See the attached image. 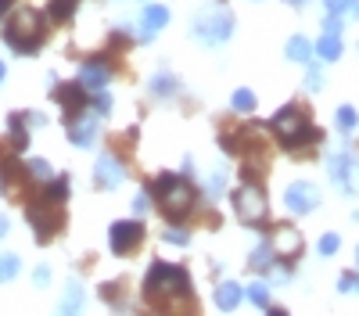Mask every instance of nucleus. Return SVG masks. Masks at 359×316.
I'll use <instances>...</instances> for the list:
<instances>
[{
    "label": "nucleus",
    "mask_w": 359,
    "mask_h": 316,
    "mask_svg": "<svg viewBox=\"0 0 359 316\" xmlns=\"http://www.w3.org/2000/svg\"><path fill=\"white\" fill-rule=\"evenodd\" d=\"M273 133L284 140V148H298V144H306V140H316V130L309 126V119H306V111L298 108V104H287V108H280L277 115H273Z\"/></svg>",
    "instance_id": "39448f33"
},
{
    "label": "nucleus",
    "mask_w": 359,
    "mask_h": 316,
    "mask_svg": "<svg viewBox=\"0 0 359 316\" xmlns=\"http://www.w3.org/2000/svg\"><path fill=\"white\" fill-rule=\"evenodd\" d=\"M355 123H359V119H355V108H352V104H341V108H338V130H341V133H352Z\"/></svg>",
    "instance_id": "b1692460"
},
{
    "label": "nucleus",
    "mask_w": 359,
    "mask_h": 316,
    "mask_svg": "<svg viewBox=\"0 0 359 316\" xmlns=\"http://www.w3.org/2000/svg\"><path fill=\"white\" fill-rule=\"evenodd\" d=\"M57 316H83V287L76 280H69L65 298H62V305H57Z\"/></svg>",
    "instance_id": "dca6fc26"
},
{
    "label": "nucleus",
    "mask_w": 359,
    "mask_h": 316,
    "mask_svg": "<svg viewBox=\"0 0 359 316\" xmlns=\"http://www.w3.org/2000/svg\"><path fill=\"white\" fill-rule=\"evenodd\" d=\"M233 108H237V111H252V108H255V94H252V90H237V94H233Z\"/></svg>",
    "instance_id": "cd10ccee"
},
{
    "label": "nucleus",
    "mask_w": 359,
    "mask_h": 316,
    "mask_svg": "<svg viewBox=\"0 0 359 316\" xmlns=\"http://www.w3.org/2000/svg\"><path fill=\"white\" fill-rule=\"evenodd\" d=\"M323 29H327V33H334V36H341V15H327Z\"/></svg>",
    "instance_id": "473e14b6"
},
{
    "label": "nucleus",
    "mask_w": 359,
    "mask_h": 316,
    "mask_svg": "<svg viewBox=\"0 0 359 316\" xmlns=\"http://www.w3.org/2000/svg\"><path fill=\"white\" fill-rule=\"evenodd\" d=\"M140 241H144V226H140L137 219L111 223V230H108V245H111L115 255H130V252H137Z\"/></svg>",
    "instance_id": "6e6552de"
},
{
    "label": "nucleus",
    "mask_w": 359,
    "mask_h": 316,
    "mask_svg": "<svg viewBox=\"0 0 359 316\" xmlns=\"http://www.w3.org/2000/svg\"><path fill=\"white\" fill-rule=\"evenodd\" d=\"M47 15H50L54 22H69V18L76 15V0H50Z\"/></svg>",
    "instance_id": "412c9836"
},
{
    "label": "nucleus",
    "mask_w": 359,
    "mask_h": 316,
    "mask_svg": "<svg viewBox=\"0 0 359 316\" xmlns=\"http://www.w3.org/2000/svg\"><path fill=\"white\" fill-rule=\"evenodd\" d=\"M151 90H155V94H158V97H169V94H172V90H176V79H172V76H165V72H162V76H155V79H151Z\"/></svg>",
    "instance_id": "a878e982"
},
{
    "label": "nucleus",
    "mask_w": 359,
    "mask_h": 316,
    "mask_svg": "<svg viewBox=\"0 0 359 316\" xmlns=\"http://www.w3.org/2000/svg\"><path fill=\"white\" fill-rule=\"evenodd\" d=\"M273 266V245H259L255 252H252V270H269Z\"/></svg>",
    "instance_id": "4be33fe9"
},
{
    "label": "nucleus",
    "mask_w": 359,
    "mask_h": 316,
    "mask_svg": "<svg viewBox=\"0 0 359 316\" xmlns=\"http://www.w3.org/2000/svg\"><path fill=\"white\" fill-rule=\"evenodd\" d=\"M155 198H158V205L165 212V219H184L191 209H194V187L184 180V177H172V172H162V177L151 184Z\"/></svg>",
    "instance_id": "20e7f679"
},
{
    "label": "nucleus",
    "mask_w": 359,
    "mask_h": 316,
    "mask_svg": "<svg viewBox=\"0 0 359 316\" xmlns=\"http://www.w3.org/2000/svg\"><path fill=\"white\" fill-rule=\"evenodd\" d=\"M273 255H284V259H298L302 255V234L291 226H280L273 234Z\"/></svg>",
    "instance_id": "f8f14e48"
},
{
    "label": "nucleus",
    "mask_w": 359,
    "mask_h": 316,
    "mask_svg": "<svg viewBox=\"0 0 359 316\" xmlns=\"http://www.w3.org/2000/svg\"><path fill=\"white\" fill-rule=\"evenodd\" d=\"M165 241H172V245H187V234H184V230H165Z\"/></svg>",
    "instance_id": "f704fd0d"
},
{
    "label": "nucleus",
    "mask_w": 359,
    "mask_h": 316,
    "mask_svg": "<svg viewBox=\"0 0 359 316\" xmlns=\"http://www.w3.org/2000/svg\"><path fill=\"white\" fill-rule=\"evenodd\" d=\"M144 295L147 302H172V298H191V277L187 270L169 266V263H155L144 277Z\"/></svg>",
    "instance_id": "f03ea898"
},
{
    "label": "nucleus",
    "mask_w": 359,
    "mask_h": 316,
    "mask_svg": "<svg viewBox=\"0 0 359 316\" xmlns=\"http://www.w3.org/2000/svg\"><path fill=\"white\" fill-rule=\"evenodd\" d=\"M54 97L62 101V108H65V119L72 123V119H79L83 108H86V86H83V83H62V86L54 90Z\"/></svg>",
    "instance_id": "9b49d317"
},
{
    "label": "nucleus",
    "mask_w": 359,
    "mask_h": 316,
    "mask_svg": "<svg viewBox=\"0 0 359 316\" xmlns=\"http://www.w3.org/2000/svg\"><path fill=\"white\" fill-rule=\"evenodd\" d=\"M94 133H97V119H90V115H79V119L69 123V140L76 148H90L94 144Z\"/></svg>",
    "instance_id": "ddd939ff"
},
{
    "label": "nucleus",
    "mask_w": 359,
    "mask_h": 316,
    "mask_svg": "<svg viewBox=\"0 0 359 316\" xmlns=\"http://www.w3.org/2000/svg\"><path fill=\"white\" fill-rule=\"evenodd\" d=\"M237 302H241V287H237L233 280H226V284H219V287H216V305H219L223 312L237 309Z\"/></svg>",
    "instance_id": "a211bd4d"
},
{
    "label": "nucleus",
    "mask_w": 359,
    "mask_h": 316,
    "mask_svg": "<svg viewBox=\"0 0 359 316\" xmlns=\"http://www.w3.org/2000/svg\"><path fill=\"white\" fill-rule=\"evenodd\" d=\"M233 209H237V216H241V223H262L266 219V194H262V187L259 184H245L241 191L233 194Z\"/></svg>",
    "instance_id": "0eeeda50"
},
{
    "label": "nucleus",
    "mask_w": 359,
    "mask_h": 316,
    "mask_svg": "<svg viewBox=\"0 0 359 316\" xmlns=\"http://www.w3.org/2000/svg\"><path fill=\"white\" fill-rule=\"evenodd\" d=\"M25 115H11V137H15V151H22L25 148V140H29V133H25Z\"/></svg>",
    "instance_id": "393cba45"
},
{
    "label": "nucleus",
    "mask_w": 359,
    "mask_h": 316,
    "mask_svg": "<svg viewBox=\"0 0 359 316\" xmlns=\"http://www.w3.org/2000/svg\"><path fill=\"white\" fill-rule=\"evenodd\" d=\"M18 270H22L18 255H0V280H15Z\"/></svg>",
    "instance_id": "5701e85b"
},
{
    "label": "nucleus",
    "mask_w": 359,
    "mask_h": 316,
    "mask_svg": "<svg viewBox=\"0 0 359 316\" xmlns=\"http://www.w3.org/2000/svg\"><path fill=\"white\" fill-rule=\"evenodd\" d=\"M33 280H36V284H47V280H50V270H43V266H40V270H36V277H33Z\"/></svg>",
    "instance_id": "58836bf2"
},
{
    "label": "nucleus",
    "mask_w": 359,
    "mask_h": 316,
    "mask_svg": "<svg viewBox=\"0 0 359 316\" xmlns=\"http://www.w3.org/2000/svg\"><path fill=\"white\" fill-rule=\"evenodd\" d=\"M230 33H233V15L226 8H205L194 18V36L201 43H223L230 40Z\"/></svg>",
    "instance_id": "423d86ee"
},
{
    "label": "nucleus",
    "mask_w": 359,
    "mask_h": 316,
    "mask_svg": "<svg viewBox=\"0 0 359 316\" xmlns=\"http://www.w3.org/2000/svg\"><path fill=\"white\" fill-rule=\"evenodd\" d=\"M284 205H287L294 216H306V212H313V209L320 205V191H316L313 184H291V187L284 191Z\"/></svg>",
    "instance_id": "9d476101"
},
{
    "label": "nucleus",
    "mask_w": 359,
    "mask_h": 316,
    "mask_svg": "<svg viewBox=\"0 0 359 316\" xmlns=\"http://www.w3.org/2000/svg\"><path fill=\"white\" fill-rule=\"evenodd\" d=\"M169 22V11L165 8H158V4H151L144 11V33H140V40H151L155 36V29H162Z\"/></svg>",
    "instance_id": "f3484780"
},
{
    "label": "nucleus",
    "mask_w": 359,
    "mask_h": 316,
    "mask_svg": "<svg viewBox=\"0 0 359 316\" xmlns=\"http://www.w3.org/2000/svg\"><path fill=\"white\" fill-rule=\"evenodd\" d=\"M11 4H15V0H0V18L8 15V8H11Z\"/></svg>",
    "instance_id": "ea45409f"
},
{
    "label": "nucleus",
    "mask_w": 359,
    "mask_h": 316,
    "mask_svg": "<svg viewBox=\"0 0 359 316\" xmlns=\"http://www.w3.org/2000/svg\"><path fill=\"white\" fill-rule=\"evenodd\" d=\"M320 83H323V76L313 69V72H309V79H306V86H309V90H320Z\"/></svg>",
    "instance_id": "c9c22d12"
},
{
    "label": "nucleus",
    "mask_w": 359,
    "mask_h": 316,
    "mask_svg": "<svg viewBox=\"0 0 359 316\" xmlns=\"http://www.w3.org/2000/svg\"><path fill=\"white\" fill-rule=\"evenodd\" d=\"M348 15H352V18H359V0H352V4H348Z\"/></svg>",
    "instance_id": "a19ab883"
},
{
    "label": "nucleus",
    "mask_w": 359,
    "mask_h": 316,
    "mask_svg": "<svg viewBox=\"0 0 359 316\" xmlns=\"http://www.w3.org/2000/svg\"><path fill=\"white\" fill-rule=\"evenodd\" d=\"M338 245H341V241H338V234H323V238H320V255H334V252H338Z\"/></svg>",
    "instance_id": "c756f323"
},
{
    "label": "nucleus",
    "mask_w": 359,
    "mask_h": 316,
    "mask_svg": "<svg viewBox=\"0 0 359 316\" xmlns=\"http://www.w3.org/2000/svg\"><path fill=\"white\" fill-rule=\"evenodd\" d=\"M65 194H69V184L65 177H57L50 180V187L29 201V223H33L36 230V241H50L57 230H62L65 223Z\"/></svg>",
    "instance_id": "f257e3e1"
},
{
    "label": "nucleus",
    "mask_w": 359,
    "mask_h": 316,
    "mask_svg": "<svg viewBox=\"0 0 359 316\" xmlns=\"http://www.w3.org/2000/svg\"><path fill=\"white\" fill-rule=\"evenodd\" d=\"M287 57H291V62H309V57H313V43L306 36H291L287 40Z\"/></svg>",
    "instance_id": "aec40b11"
},
{
    "label": "nucleus",
    "mask_w": 359,
    "mask_h": 316,
    "mask_svg": "<svg viewBox=\"0 0 359 316\" xmlns=\"http://www.w3.org/2000/svg\"><path fill=\"white\" fill-rule=\"evenodd\" d=\"M94 172H97V187H118L123 177H126L123 165H118V158H111V155H101Z\"/></svg>",
    "instance_id": "2eb2a0df"
},
{
    "label": "nucleus",
    "mask_w": 359,
    "mask_h": 316,
    "mask_svg": "<svg viewBox=\"0 0 359 316\" xmlns=\"http://www.w3.org/2000/svg\"><path fill=\"white\" fill-rule=\"evenodd\" d=\"M0 79H4V62H0Z\"/></svg>",
    "instance_id": "a18cd8bd"
},
{
    "label": "nucleus",
    "mask_w": 359,
    "mask_h": 316,
    "mask_svg": "<svg viewBox=\"0 0 359 316\" xmlns=\"http://www.w3.org/2000/svg\"><path fill=\"white\" fill-rule=\"evenodd\" d=\"M269 316H287L284 309H269Z\"/></svg>",
    "instance_id": "c03bdc74"
},
{
    "label": "nucleus",
    "mask_w": 359,
    "mask_h": 316,
    "mask_svg": "<svg viewBox=\"0 0 359 316\" xmlns=\"http://www.w3.org/2000/svg\"><path fill=\"white\" fill-rule=\"evenodd\" d=\"M133 209H137V212H147V209H151V205H147V194H137V201H133Z\"/></svg>",
    "instance_id": "4c0bfd02"
},
{
    "label": "nucleus",
    "mask_w": 359,
    "mask_h": 316,
    "mask_svg": "<svg viewBox=\"0 0 359 316\" xmlns=\"http://www.w3.org/2000/svg\"><path fill=\"white\" fill-rule=\"evenodd\" d=\"M29 172H33V180H43V184L54 180V177H50V165H47L43 158H33V162H29Z\"/></svg>",
    "instance_id": "bb28decb"
},
{
    "label": "nucleus",
    "mask_w": 359,
    "mask_h": 316,
    "mask_svg": "<svg viewBox=\"0 0 359 316\" xmlns=\"http://www.w3.org/2000/svg\"><path fill=\"white\" fill-rule=\"evenodd\" d=\"M108 79H111V69L104 62H86L83 72H79V83L86 86V90H104Z\"/></svg>",
    "instance_id": "4468645a"
},
{
    "label": "nucleus",
    "mask_w": 359,
    "mask_h": 316,
    "mask_svg": "<svg viewBox=\"0 0 359 316\" xmlns=\"http://www.w3.org/2000/svg\"><path fill=\"white\" fill-rule=\"evenodd\" d=\"M355 263H359V252H355Z\"/></svg>",
    "instance_id": "49530a36"
},
{
    "label": "nucleus",
    "mask_w": 359,
    "mask_h": 316,
    "mask_svg": "<svg viewBox=\"0 0 359 316\" xmlns=\"http://www.w3.org/2000/svg\"><path fill=\"white\" fill-rule=\"evenodd\" d=\"M4 234H8V219H4V216H0V238H4Z\"/></svg>",
    "instance_id": "79ce46f5"
},
{
    "label": "nucleus",
    "mask_w": 359,
    "mask_h": 316,
    "mask_svg": "<svg viewBox=\"0 0 359 316\" xmlns=\"http://www.w3.org/2000/svg\"><path fill=\"white\" fill-rule=\"evenodd\" d=\"M338 287H341V291H359V277L341 273V277H338Z\"/></svg>",
    "instance_id": "2f4dec72"
},
{
    "label": "nucleus",
    "mask_w": 359,
    "mask_h": 316,
    "mask_svg": "<svg viewBox=\"0 0 359 316\" xmlns=\"http://www.w3.org/2000/svg\"><path fill=\"white\" fill-rule=\"evenodd\" d=\"M284 4H294V8H302V4H306V0H284Z\"/></svg>",
    "instance_id": "37998d69"
},
{
    "label": "nucleus",
    "mask_w": 359,
    "mask_h": 316,
    "mask_svg": "<svg viewBox=\"0 0 359 316\" xmlns=\"http://www.w3.org/2000/svg\"><path fill=\"white\" fill-rule=\"evenodd\" d=\"M245 295H248V298H252L255 305H266V302H269V287H266V284H252Z\"/></svg>",
    "instance_id": "c85d7f7f"
},
{
    "label": "nucleus",
    "mask_w": 359,
    "mask_h": 316,
    "mask_svg": "<svg viewBox=\"0 0 359 316\" xmlns=\"http://www.w3.org/2000/svg\"><path fill=\"white\" fill-rule=\"evenodd\" d=\"M331 180L345 191V194H359V162L352 155H334L331 158Z\"/></svg>",
    "instance_id": "1a4fd4ad"
},
{
    "label": "nucleus",
    "mask_w": 359,
    "mask_h": 316,
    "mask_svg": "<svg viewBox=\"0 0 359 316\" xmlns=\"http://www.w3.org/2000/svg\"><path fill=\"white\" fill-rule=\"evenodd\" d=\"M94 104H97V111H108V108H111V97H108V94H97Z\"/></svg>",
    "instance_id": "e433bc0d"
},
{
    "label": "nucleus",
    "mask_w": 359,
    "mask_h": 316,
    "mask_svg": "<svg viewBox=\"0 0 359 316\" xmlns=\"http://www.w3.org/2000/svg\"><path fill=\"white\" fill-rule=\"evenodd\" d=\"M47 40V29H43V15L33 11V8H22L15 11V18L8 22L4 29V43L15 50V54H33L40 50V43Z\"/></svg>",
    "instance_id": "7ed1b4c3"
},
{
    "label": "nucleus",
    "mask_w": 359,
    "mask_h": 316,
    "mask_svg": "<svg viewBox=\"0 0 359 316\" xmlns=\"http://www.w3.org/2000/svg\"><path fill=\"white\" fill-rule=\"evenodd\" d=\"M323 4H327V11H331V15H348L352 0H323Z\"/></svg>",
    "instance_id": "7c9ffc66"
},
{
    "label": "nucleus",
    "mask_w": 359,
    "mask_h": 316,
    "mask_svg": "<svg viewBox=\"0 0 359 316\" xmlns=\"http://www.w3.org/2000/svg\"><path fill=\"white\" fill-rule=\"evenodd\" d=\"M316 54L323 57V62H338V57H341V36L323 33V36L316 40Z\"/></svg>",
    "instance_id": "6ab92c4d"
},
{
    "label": "nucleus",
    "mask_w": 359,
    "mask_h": 316,
    "mask_svg": "<svg viewBox=\"0 0 359 316\" xmlns=\"http://www.w3.org/2000/svg\"><path fill=\"white\" fill-rule=\"evenodd\" d=\"M208 194H223V172H212V180H208Z\"/></svg>",
    "instance_id": "72a5a7b5"
}]
</instances>
